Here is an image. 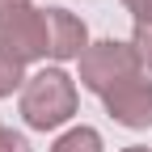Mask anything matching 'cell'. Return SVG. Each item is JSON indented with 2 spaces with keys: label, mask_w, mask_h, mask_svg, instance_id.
Masks as SVG:
<instances>
[{
  "label": "cell",
  "mask_w": 152,
  "mask_h": 152,
  "mask_svg": "<svg viewBox=\"0 0 152 152\" xmlns=\"http://www.w3.org/2000/svg\"><path fill=\"white\" fill-rule=\"evenodd\" d=\"M76 102H80V93H76V80L59 68H38L26 89L17 93V106H21V118L30 131H59L64 123H72L76 114Z\"/></svg>",
  "instance_id": "cell-1"
},
{
  "label": "cell",
  "mask_w": 152,
  "mask_h": 152,
  "mask_svg": "<svg viewBox=\"0 0 152 152\" xmlns=\"http://www.w3.org/2000/svg\"><path fill=\"white\" fill-rule=\"evenodd\" d=\"M0 55H9L21 68L47 59V9H34L30 0H0Z\"/></svg>",
  "instance_id": "cell-2"
},
{
  "label": "cell",
  "mask_w": 152,
  "mask_h": 152,
  "mask_svg": "<svg viewBox=\"0 0 152 152\" xmlns=\"http://www.w3.org/2000/svg\"><path fill=\"white\" fill-rule=\"evenodd\" d=\"M76 64H80V89L97 93V97H106L118 85L144 76V64H140L135 47L123 42V38H97V42H89V51Z\"/></svg>",
  "instance_id": "cell-3"
},
{
  "label": "cell",
  "mask_w": 152,
  "mask_h": 152,
  "mask_svg": "<svg viewBox=\"0 0 152 152\" xmlns=\"http://www.w3.org/2000/svg\"><path fill=\"white\" fill-rule=\"evenodd\" d=\"M102 102H106V114L118 127H131V131H148L152 127V80H148V72L127 80V85H118Z\"/></svg>",
  "instance_id": "cell-4"
},
{
  "label": "cell",
  "mask_w": 152,
  "mask_h": 152,
  "mask_svg": "<svg viewBox=\"0 0 152 152\" xmlns=\"http://www.w3.org/2000/svg\"><path fill=\"white\" fill-rule=\"evenodd\" d=\"M47 38H51V59L55 64H68V59H80L89 51V30L85 21L64 4H51L47 9Z\"/></svg>",
  "instance_id": "cell-5"
},
{
  "label": "cell",
  "mask_w": 152,
  "mask_h": 152,
  "mask_svg": "<svg viewBox=\"0 0 152 152\" xmlns=\"http://www.w3.org/2000/svg\"><path fill=\"white\" fill-rule=\"evenodd\" d=\"M102 148H106L102 144V131L97 127H85V123L80 127H68L64 135L51 144V152H102Z\"/></svg>",
  "instance_id": "cell-6"
},
{
  "label": "cell",
  "mask_w": 152,
  "mask_h": 152,
  "mask_svg": "<svg viewBox=\"0 0 152 152\" xmlns=\"http://www.w3.org/2000/svg\"><path fill=\"white\" fill-rule=\"evenodd\" d=\"M26 68L21 64H13L9 55H0V97H13V93H21L26 89Z\"/></svg>",
  "instance_id": "cell-7"
},
{
  "label": "cell",
  "mask_w": 152,
  "mask_h": 152,
  "mask_svg": "<svg viewBox=\"0 0 152 152\" xmlns=\"http://www.w3.org/2000/svg\"><path fill=\"white\" fill-rule=\"evenodd\" d=\"M131 47H135L144 72H152V26H135V34H131Z\"/></svg>",
  "instance_id": "cell-8"
},
{
  "label": "cell",
  "mask_w": 152,
  "mask_h": 152,
  "mask_svg": "<svg viewBox=\"0 0 152 152\" xmlns=\"http://www.w3.org/2000/svg\"><path fill=\"white\" fill-rule=\"evenodd\" d=\"M0 152H30V140L21 135V131H0Z\"/></svg>",
  "instance_id": "cell-9"
},
{
  "label": "cell",
  "mask_w": 152,
  "mask_h": 152,
  "mask_svg": "<svg viewBox=\"0 0 152 152\" xmlns=\"http://www.w3.org/2000/svg\"><path fill=\"white\" fill-rule=\"evenodd\" d=\"M123 9L135 17V26H152V0H123Z\"/></svg>",
  "instance_id": "cell-10"
},
{
  "label": "cell",
  "mask_w": 152,
  "mask_h": 152,
  "mask_svg": "<svg viewBox=\"0 0 152 152\" xmlns=\"http://www.w3.org/2000/svg\"><path fill=\"white\" fill-rule=\"evenodd\" d=\"M123 152H152V148H144V144H131V148H123Z\"/></svg>",
  "instance_id": "cell-11"
},
{
  "label": "cell",
  "mask_w": 152,
  "mask_h": 152,
  "mask_svg": "<svg viewBox=\"0 0 152 152\" xmlns=\"http://www.w3.org/2000/svg\"><path fill=\"white\" fill-rule=\"evenodd\" d=\"M0 131H4V127H0Z\"/></svg>",
  "instance_id": "cell-12"
}]
</instances>
